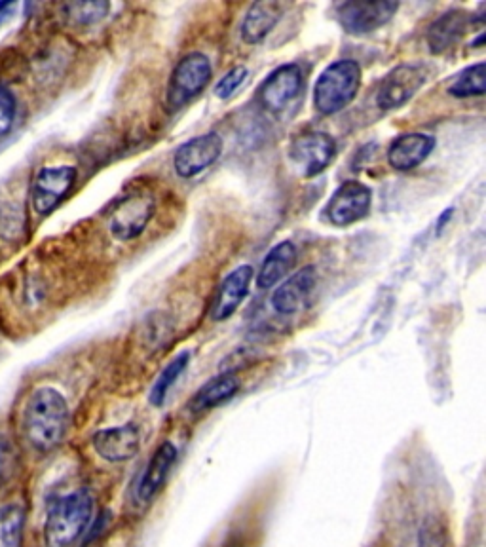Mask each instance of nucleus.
<instances>
[{
	"mask_svg": "<svg viewBox=\"0 0 486 547\" xmlns=\"http://www.w3.org/2000/svg\"><path fill=\"white\" fill-rule=\"evenodd\" d=\"M23 435L40 453H50L61 445L69 430V405L56 388L35 390L23 407Z\"/></svg>",
	"mask_w": 486,
	"mask_h": 547,
	"instance_id": "f257e3e1",
	"label": "nucleus"
},
{
	"mask_svg": "<svg viewBox=\"0 0 486 547\" xmlns=\"http://www.w3.org/2000/svg\"><path fill=\"white\" fill-rule=\"evenodd\" d=\"M94 515V500L86 491L71 492L50 506L44 523L48 547H71L88 529Z\"/></svg>",
	"mask_w": 486,
	"mask_h": 547,
	"instance_id": "f03ea898",
	"label": "nucleus"
},
{
	"mask_svg": "<svg viewBox=\"0 0 486 547\" xmlns=\"http://www.w3.org/2000/svg\"><path fill=\"white\" fill-rule=\"evenodd\" d=\"M361 86V67L354 59H340L331 63L319 75L314 88V105L318 113L331 116L346 109Z\"/></svg>",
	"mask_w": 486,
	"mask_h": 547,
	"instance_id": "7ed1b4c3",
	"label": "nucleus"
},
{
	"mask_svg": "<svg viewBox=\"0 0 486 547\" xmlns=\"http://www.w3.org/2000/svg\"><path fill=\"white\" fill-rule=\"evenodd\" d=\"M211 80V63L204 54L192 52L183 57L169 78L168 107L179 111L188 101L206 90Z\"/></svg>",
	"mask_w": 486,
	"mask_h": 547,
	"instance_id": "20e7f679",
	"label": "nucleus"
},
{
	"mask_svg": "<svg viewBox=\"0 0 486 547\" xmlns=\"http://www.w3.org/2000/svg\"><path fill=\"white\" fill-rule=\"evenodd\" d=\"M428 82V69L422 63H405L395 67L378 86L376 105L382 111H393L409 103Z\"/></svg>",
	"mask_w": 486,
	"mask_h": 547,
	"instance_id": "39448f33",
	"label": "nucleus"
},
{
	"mask_svg": "<svg viewBox=\"0 0 486 547\" xmlns=\"http://www.w3.org/2000/svg\"><path fill=\"white\" fill-rule=\"evenodd\" d=\"M75 181V166L42 168L38 171L31 187L33 209L38 215H50L75 187Z\"/></svg>",
	"mask_w": 486,
	"mask_h": 547,
	"instance_id": "423d86ee",
	"label": "nucleus"
},
{
	"mask_svg": "<svg viewBox=\"0 0 486 547\" xmlns=\"http://www.w3.org/2000/svg\"><path fill=\"white\" fill-rule=\"evenodd\" d=\"M337 156V141L323 132L302 133L289 147V158L304 177H316Z\"/></svg>",
	"mask_w": 486,
	"mask_h": 547,
	"instance_id": "0eeeda50",
	"label": "nucleus"
},
{
	"mask_svg": "<svg viewBox=\"0 0 486 547\" xmlns=\"http://www.w3.org/2000/svg\"><path fill=\"white\" fill-rule=\"evenodd\" d=\"M371 206H373L371 189L359 181H346L331 196L325 213L335 227H350L357 221L365 219L371 211Z\"/></svg>",
	"mask_w": 486,
	"mask_h": 547,
	"instance_id": "6e6552de",
	"label": "nucleus"
},
{
	"mask_svg": "<svg viewBox=\"0 0 486 547\" xmlns=\"http://www.w3.org/2000/svg\"><path fill=\"white\" fill-rule=\"evenodd\" d=\"M397 10V2H344L337 8V19L346 33L367 35L384 27Z\"/></svg>",
	"mask_w": 486,
	"mask_h": 547,
	"instance_id": "1a4fd4ad",
	"label": "nucleus"
},
{
	"mask_svg": "<svg viewBox=\"0 0 486 547\" xmlns=\"http://www.w3.org/2000/svg\"><path fill=\"white\" fill-rule=\"evenodd\" d=\"M221 152L223 139L219 137V133H204L200 137H192L179 147V151L173 156V168L179 177L190 179L213 166L219 160Z\"/></svg>",
	"mask_w": 486,
	"mask_h": 547,
	"instance_id": "9d476101",
	"label": "nucleus"
},
{
	"mask_svg": "<svg viewBox=\"0 0 486 547\" xmlns=\"http://www.w3.org/2000/svg\"><path fill=\"white\" fill-rule=\"evenodd\" d=\"M154 213V198L150 194H131L124 198L111 217V232L120 242L137 238L149 225Z\"/></svg>",
	"mask_w": 486,
	"mask_h": 547,
	"instance_id": "9b49d317",
	"label": "nucleus"
},
{
	"mask_svg": "<svg viewBox=\"0 0 486 547\" xmlns=\"http://www.w3.org/2000/svg\"><path fill=\"white\" fill-rule=\"evenodd\" d=\"M302 90V69L297 63L281 65L262 82L259 101L270 113L283 111Z\"/></svg>",
	"mask_w": 486,
	"mask_h": 547,
	"instance_id": "f8f14e48",
	"label": "nucleus"
},
{
	"mask_svg": "<svg viewBox=\"0 0 486 547\" xmlns=\"http://www.w3.org/2000/svg\"><path fill=\"white\" fill-rule=\"evenodd\" d=\"M139 441H141V434L135 424L99 430L92 437L95 453L113 464L131 460L139 451Z\"/></svg>",
	"mask_w": 486,
	"mask_h": 547,
	"instance_id": "ddd939ff",
	"label": "nucleus"
},
{
	"mask_svg": "<svg viewBox=\"0 0 486 547\" xmlns=\"http://www.w3.org/2000/svg\"><path fill=\"white\" fill-rule=\"evenodd\" d=\"M253 266H238L226 276L217 289V295L211 304L209 318L213 321H225L240 308L243 299L249 293V285L253 280Z\"/></svg>",
	"mask_w": 486,
	"mask_h": 547,
	"instance_id": "4468645a",
	"label": "nucleus"
},
{
	"mask_svg": "<svg viewBox=\"0 0 486 547\" xmlns=\"http://www.w3.org/2000/svg\"><path fill=\"white\" fill-rule=\"evenodd\" d=\"M177 456V447L171 441H164L156 449V453L152 454L147 470L143 472V477L137 485V498L141 504H149L156 498V494L164 489L169 473L177 462Z\"/></svg>",
	"mask_w": 486,
	"mask_h": 547,
	"instance_id": "2eb2a0df",
	"label": "nucleus"
},
{
	"mask_svg": "<svg viewBox=\"0 0 486 547\" xmlns=\"http://www.w3.org/2000/svg\"><path fill=\"white\" fill-rule=\"evenodd\" d=\"M316 280H318L316 266L302 268L297 274H293L289 280L281 283L280 287L274 291V295H272V308L280 316H293V314H297L300 308L304 306L308 295L312 293V289L316 285Z\"/></svg>",
	"mask_w": 486,
	"mask_h": 547,
	"instance_id": "dca6fc26",
	"label": "nucleus"
},
{
	"mask_svg": "<svg viewBox=\"0 0 486 547\" xmlns=\"http://www.w3.org/2000/svg\"><path fill=\"white\" fill-rule=\"evenodd\" d=\"M437 141L428 133H405L399 135L388 151V162L393 170L411 171L428 160Z\"/></svg>",
	"mask_w": 486,
	"mask_h": 547,
	"instance_id": "f3484780",
	"label": "nucleus"
},
{
	"mask_svg": "<svg viewBox=\"0 0 486 547\" xmlns=\"http://www.w3.org/2000/svg\"><path fill=\"white\" fill-rule=\"evenodd\" d=\"M471 18L464 10H449L435 19L428 29L431 54H443L466 35Z\"/></svg>",
	"mask_w": 486,
	"mask_h": 547,
	"instance_id": "a211bd4d",
	"label": "nucleus"
},
{
	"mask_svg": "<svg viewBox=\"0 0 486 547\" xmlns=\"http://www.w3.org/2000/svg\"><path fill=\"white\" fill-rule=\"evenodd\" d=\"M285 4L262 0L251 4L242 23V38L247 44H259L261 40L270 35V31L278 25L283 16Z\"/></svg>",
	"mask_w": 486,
	"mask_h": 547,
	"instance_id": "6ab92c4d",
	"label": "nucleus"
},
{
	"mask_svg": "<svg viewBox=\"0 0 486 547\" xmlns=\"http://www.w3.org/2000/svg\"><path fill=\"white\" fill-rule=\"evenodd\" d=\"M240 390V378L234 373H223L219 377L211 378L204 384L188 403V409L198 415L204 411H211L219 405H223L230 397Z\"/></svg>",
	"mask_w": 486,
	"mask_h": 547,
	"instance_id": "aec40b11",
	"label": "nucleus"
},
{
	"mask_svg": "<svg viewBox=\"0 0 486 547\" xmlns=\"http://www.w3.org/2000/svg\"><path fill=\"white\" fill-rule=\"evenodd\" d=\"M295 265H297V247L293 242L285 240L264 257L261 270H259L257 285L261 289L274 287L276 283L283 280L293 270Z\"/></svg>",
	"mask_w": 486,
	"mask_h": 547,
	"instance_id": "412c9836",
	"label": "nucleus"
},
{
	"mask_svg": "<svg viewBox=\"0 0 486 547\" xmlns=\"http://www.w3.org/2000/svg\"><path fill=\"white\" fill-rule=\"evenodd\" d=\"M486 65L483 61L464 69L458 78L450 84L449 94L458 99L481 97L486 90Z\"/></svg>",
	"mask_w": 486,
	"mask_h": 547,
	"instance_id": "4be33fe9",
	"label": "nucleus"
},
{
	"mask_svg": "<svg viewBox=\"0 0 486 547\" xmlns=\"http://www.w3.org/2000/svg\"><path fill=\"white\" fill-rule=\"evenodd\" d=\"M188 361H190V352H183L179 356L171 359L168 363V367L160 373V377L156 378L152 390H150V403L160 407L166 397H168L169 390L173 388V384L177 382V378L181 377L187 369Z\"/></svg>",
	"mask_w": 486,
	"mask_h": 547,
	"instance_id": "5701e85b",
	"label": "nucleus"
},
{
	"mask_svg": "<svg viewBox=\"0 0 486 547\" xmlns=\"http://www.w3.org/2000/svg\"><path fill=\"white\" fill-rule=\"evenodd\" d=\"M25 530V510L12 504L0 510V547H21Z\"/></svg>",
	"mask_w": 486,
	"mask_h": 547,
	"instance_id": "b1692460",
	"label": "nucleus"
},
{
	"mask_svg": "<svg viewBox=\"0 0 486 547\" xmlns=\"http://www.w3.org/2000/svg\"><path fill=\"white\" fill-rule=\"evenodd\" d=\"M65 16L75 25H94L111 10L109 2H71L65 4Z\"/></svg>",
	"mask_w": 486,
	"mask_h": 547,
	"instance_id": "393cba45",
	"label": "nucleus"
},
{
	"mask_svg": "<svg viewBox=\"0 0 486 547\" xmlns=\"http://www.w3.org/2000/svg\"><path fill=\"white\" fill-rule=\"evenodd\" d=\"M18 103L12 92L0 84V141L12 132V126L16 122Z\"/></svg>",
	"mask_w": 486,
	"mask_h": 547,
	"instance_id": "a878e982",
	"label": "nucleus"
},
{
	"mask_svg": "<svg viewBox=\"0 0 486 547\" xmlns=\"http://www.w3.org/2000/svg\"><path fill=\"white\" fill-rule=\"evenodd\" d=\"M245 76H247V69L245 67H234L228 75L223 76L221 80H219V84L215 86V95L219 97V99H228L230 95L234 94L240 86H242L243 80H245Z\"/></svg>",
	"mask_w": 486,
	"mask_h": 547,
	"instance_id": "bb28decb",
	"label": "nucleus"
},
{
	"mask_svg": "<svg viewBox=\"0 0 486 547\" xmlns=\"http://www.w3.org/2000/svg\"><path fill=\"white\" fill-rule=\"evenodd\" d=\"M420 547H445V534L439 525H428L420 532Z\"/></svg>",
	"mask_w": 486,
	"mask_h": 547,
	"instance_id": "cd10ccee",
	"label": "nucleus"
},
{
	"mask_svg": "<svg viewBox=\"0 0 486 547\" xmlns=\"http://www.w3.org/2000/svg\"><path fill=\"white\" fill-rule=\"evenodd\" d=\"M452 213H454V209L449 208L441 217H439V221H437V234H441L443 230H445V227H447V223H449L450 219H452Z\"/></svg>",
	"mask_w": 486,
	"mask_h": 547,
	"instance_id": "c85d7f7f",
	"label": "nucleus"
},
{
	"mask_svg": "<svg viewBox=\"0 0 486 547\" xmlns=\"http://www.w3.org/2000/svg\"><path fill=\"white\" fill-rule=\"evenodd\" d=\"M483 42H485V35H481V37L477 38V40L473 42V46H475V48H481Z\"/></svg>",
	"mask_w": 486,
	"mask_h": 547,
	"instance_id": "c756f323",
	"label": "nucleus"
}]
</instances>
